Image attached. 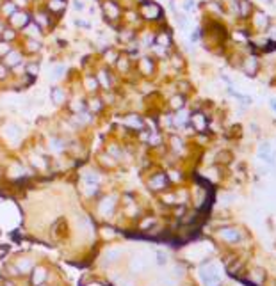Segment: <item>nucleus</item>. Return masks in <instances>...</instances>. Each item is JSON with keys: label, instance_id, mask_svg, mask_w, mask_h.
<instances>
[{"label": "nucleus", "instance_id": "obj_8", "mask_svg": "<svg viewBox=\"0 0 276 286\" xmlns=\"http://www.w3.org/2000/svg\"><path fill=\"white\" fill-rule=\"evenodd\" d=\"M52 71V78H59L61 75H63V71H64V66H57V68H54V69H50Z\"/></svg>", "mask_w": 276, "mask_h": 286}, {"label": "nucleus", "instance_id": "obj_9", "mask_svg": "<svg viewBox=\"0 0 276 286\" xmlns=\"http://www.w3.org/2000/svg\"><path fill=\"white\" fill-rule=\"evenodd\" d=\"M75 119H77V121H79L80 124H86V123H89V121H91V118H89L88 114H77Z\"/></svg>", "mask_w": 276, "mask_h": 286}, {"label": "nucleus", "instance_id": "obj_4", "mask_svg": "<svg viewBox=\"0 0 276 286\" xmlns=\"http://www.w3.org/2000/svg\"><path fill=\"white\" fill-rule=\"evenodd\" d=\"M20 59H21V55H20L18 52H9L6 55V62L9 64V66H16L20 62Z\"/></svg>", "mask_w": 276, "mask_h": 286}, {"label": "nucleus", "instance_id": "obj_12", "mask_svg": "<svg viewBox=\"0 0 276 286\" xmlns=\"http://www.w3.org/2000/svg\"><path fill=\"white\" fill-rule=\"evenodd\" d=\"M94 87H96V80L89 78V80H88V89H94Z\"/></svg>", "mask_w": 276, "mask_h": 286}, {"label": "nucleus", "instance_id": "obj_11", "mask_svg": "<svg viewBox=\"0 0 276 286\" xmlns=\"http://www.w3.org/2000/svg\"><path fill=\"white\" fill-rule=\"evenodd\" d=\"M38 66H36V64H32V66H29V68H27V71H29V73L31 75H36V71H38Z\"/></svg>", "mask_w": 276, "mask_h": 286}, {"label": "nucleus", "instance_id": "obj_1", "mask_svg": "<svg viewBox=\"0 0 276 286\" xmlns=\"http://www.w3.org/2000/svg\"><path fill=\"white\" fill-rule=\"evenodd\" d=\"M6 137L13 142H18L20 137H21V130H20L16 124H7L6 126Z\"/></svg>", "mask_w": 276, "mask_h": 286}, {"label": "nucleus", "instance_id": "obj_5", "mask_svg": "<svg viewBox=\"0 0 276 286\" xmlns=\"http://www.w3.org/2000/svg\"><path fill=\"white\" fill-rule=\"evenodd\" d=\"M105 12H107V14H111V18H118L119 9L114 6L112 2H107V4H105Z\"/></svg>", "mask_w": 276, "mask_h": 286}, {"label": "nucleus", "instance_id": "obj_6", "mask_svg": "<svg viewBox=\"0 0 276 286\" xmlns=\"http://www.w3.org/2000/svg\"><path fill=\"white\" fill-rule=\"evenodd\" d=\"M52 98H54V101H55V103H63V101H64V93H63V89H59V87L52 89Z\"/></svg>", "mask_w": 276, "mask_h": 286}, {"label": "nucleus", "instance_id": "obj_7", "mask_svg": "<svg viewBox=\"0 0 276 286\" xmlns=\"http://www.w3.org/2000/svg\"><path fill=\"white\" fill-rule=\"evenodd\" d=\"M63 7H64L63 0H50V9L52 11H61Z\"/></svg>", "mask_w": 276, "mask_h": 286}, {"label": "nucleus", "instance_id": "obj_14", "mask_svg": "<svg viewBox=\"0 0 276 286\" xmlns=\"http://www.w3.org/2000/svg\"><path fill=\"white\" fill-rule=\"evenodd\" d=\"M4 76H6V68L0 66V78H4Z\"/></svg>", "mask_w": 276, "mask_h": 286}, {"label": "nucleus", "instance_id": "obj_13", "mask_svg": "<svg viewBox=\"0 0 276 286\" xmlns=\"http://www.w3.org/2000/svg\"><path fill=\"white\" fill-rule=\"evenodd\" d=\"M75 9H84V4L80 0H75Z\"/></svg>", "mask_w": 276, "mask_h": 286}, {"label": "nucleus", "instance_id": "obj_3", "mask_svg": "<svg viewBox=\"0 0 276 286\" xmlns=\"http://www.w3.org/2000/svg\"><path fill=\"white\" fill-rule=\"evenodd\" d=\"M48 146H50L52 151H63L66 148V144L61 141V139H57V137H52L50 141H48Z\"/></svg>", "mask_w": 276, "mask_h": 286}, {"label": "nucleus", "instance_id": "obj_2", "mask_svg": "<svg viewBox=\"0 0 276 286\" xmlns=\"http://www.w3.org/2000/svg\"><path fill=\"white\" fill-rule=\"evenodd\" d=\"M27 14H21V12H13L11 14V21H13L16 27H23V25L27 23Z\"/></svg>", "mask_w": 276, "mask_h": 286}, {"label": "nucleus", "instance_id": "obj_10", "mask_svg": "<svg viewBox=\"0 0 276 286\" xmlns=\"http://www.w3.org/2000/svg\"><path fill=\"white\" fill-rule=\"evenodd\" d=\"M27 32H29V34H34V36H38V34H39V27H38V25H29Z\"/></svg>", "mask_w": 276, "mask_h": 286}]
</instances>
